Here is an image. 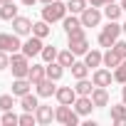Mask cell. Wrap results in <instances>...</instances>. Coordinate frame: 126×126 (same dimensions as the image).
Returning a JSON list of instances; mask_svg holds the SVG:
<instances>
[{"instance_id": "1", "label": "cell", "mask_w": 126, "mask_h": 126, "mask_svg": "<svg viewBox=\"0 0 126 126\" xmlns=\"http://www.w3.org/2000/svg\"><path fill=\"white\" fill-rule=\"evenodd\" d=\"M67 40H69V49L77 54H87L89 52V42H87V32H84V25L82 27H74L67 32Z\"/></svg>"}, {"instance_id": "2", "label": "cell", "mask_w": 126, "mask_h": 126, "mask_svg": "<svg viewBox=\"0 0 126 126\" xmlns=\"http://www.w3.org/2000/svg\"><path fill=\"white\" fill-rule=\"evenodd\" d=\"M69 10H67V3H59V0H52V3H47L45 8H42V20H47L49 25L52 22H59V20H64V15H67Z\"/></svg>"}, {"instance_id": "3", "label": "cell", "mask_w": 126, "mask_h": 126, "mask_svg": "<svg viewBox=\"0 0 126 126\" xmlns=\"http://www.w3.org/2000/svg\"><path fill=\"white\" fill-rule=\"evenodd\" d=\"M121 32H124V30H121V25H119L116 20H109V25L99 32V45H101V47H106V49H109V47H114V42L119 40V35H121Z\"/></svg>"}, {"instance_id": "4", "label": "cell", "mask_w": 126, "mask_h": 126, "mask_svg": "<svg viewBox=\"0 0 126 126\" xmlns=\"http://www.w3.org/2000/svg\"><path fill=\"white\" fill-rule=\"evenodd\" d=\"M54 121L64 124V126H77V124H79V114H77L69 104H59V106L54 109Z\"/></svg>"}, {"instance_id": "5", "label": "cell", "mask_w": 126, "mask_h": 126, "mask_svg": "<svg viewBox=\"0 0 126 126\" xmlns=\"http://www.w3.org/2000/svg\"><path fill=\"white\" fill-rule=\"evenodd\" d=\"M30 57L27 54H22V52H15L13 57H10V69H13V77H27V72H30V62H27Z\"/></svg>"}, {"instance_id": "6", "label": "cell", "mask_w": 126, "mask_h": 126, "mask_svg": "<svg viewBox=\"0 0 126 126\" xmlns=\"http://www.w3.org/2000/svg\"><path fill=\"white\" fill-rule=\"evenodd\" d=\"M0 49L3 52H10V54H15V52H20L22 49V42H20V35H10V32H0Z\"/></svg>"}, {"instance_id": "7", "label": "cell", "mask_w": 126, "mask_h": 126, "mask_svg": "<svg viewBox=\"0 0 126 126\" xmlns=\"http://www.w3.org/2000/svg\"><path fill=\"white\" fill-rule=\"evenodd\" d=\"M79 20H82V25H84V27H96V25L101 22V10H99V8H94V5H89V8L79 15Z\"/></svg>"}, {"instance_id": "8", "label": "cell", "mask_w": 126, "mask_h": 126, "mask_svg": "<svg viewBox=\"0 0 126 126\" xmlns=\"http://www.w3.org/2000/svg\"><path fill=\"white\" fill-rule=\"evenodd\" d=\"M54 96H57V101H59V104H69V106H72V104L77 101V96H79V94H77V89H74V87H57Z\"/></svg>"}, {"instance_id": "9", "label": "cell", "mask_w": 126, "mask_h": 126, "mask_svg": "<svg viewBox=\"0 0 126 126\" xmlns=\"http://www.w3.org/2000/svg\"><path fill=\"white\" fill-rule=\"evenodd\" d=\"M42 47H45V45H42V37H35V35H32L27 42H22V49H20V52L27 54V57H35V54H42Z\"/></svg>"}, {"instance_id": "10", "label": "cell", "mask_w": 126, "mask_h": 126, "mask_svg": "<svg viewBox=\"0 0 126 126\" xmlns=\"http://www.w3.org/2000/svg\"><path fill=\"white\" fill-rule=\"evenodd\" d=\"M111 79H114V74H111V69L106 67H96L94 69V74H92V82H94V87H109L111 84Z\"/></svg>"}, {"instance_id": "11", "label": "cell", "mask_w": 126, "mask_h": 126, "mask_svg": "<svg viewBox=\"0 0 126 126\" xmlns=\"http://www.w3.org/2000/svg\"><path fill=\"white\" fill-rule=\"evenodd\" d=\"M13 32H15V35H20V37L32 35V20H27V17L17 15V17L13 20Z\"/></svg>"}, {"instance_id": "12", "label": "cell", "mask_w": 126, "mask_h": 126, "mask_svg": "<svg viewBox=\"0 0 126 126\" xmlns=\"http://www.w3.org/2000/svg\"><path fill=\"white\" fill-rule=\"evenodd\" d=\"M72 106H74V111H77L79 116H87V114H92L94 101H92V96H77V101H74Z\"/></svg>"}, {"instance_id": "13", "label": "cell", "mask_w": 126, "mask_h": 126, "mask_svg": "<svg viewBox=\"0 0 126 126\" xmlns=\"http://www.w3.org/2000/svg\"><path fill=\"white\" fill-rule=\"evenodd\" d=\"M45 77H47V64H32V67H30V72H27V79L32 82V87H35V84H40Z\"/></svg>"}, {"instance_id": "14", "label": "cell", "mask_w": 126, "mask_h": 126, "mask_svg": "<svg viewBox=\"0 0 126 126\" xmlns=\"http://www.w3.org/2000/svg\"><path fill=\"white\" fill-rule=\"evenodd\" d=\"M30 87H32V82H30L27 77H15V82H13V94H15V96H25V94H30Z\"/></svg>"}, {"instance_id": "15", "label": "cell", "mask_w": 126, "mask_h": 126, "mask_svg": "<svg viewBox=\"0 0 126 126\" xmlns=\"http://www.w3.org/2000/svg\"><path fill=\"white\" fill-rule=\"evenodd\" d=\"M35 89H37V96H52V94L57 92L54 79H49V77H45L40 84H35Z\"/></svg>"}, {"instance_id": "16", "label": "cell", "mask_w": 126, "mask_h": 126, "mask_svg": "<svg viewBox=\"0 0 126 126\" xmlns=\"http://www.w3.org/2000/svg\"><path fill=\"white\" fill-rule=\"evenodd\" d=\"M35 116H37V124H52V119H54V111H52V106H47V104H40V106L35 109Z\"/></svg>"}, {"instance_id": "17", "label": "cell", "mask_w": 126, "mask_h": 126, "mask_svg": "<svg viewBox=\"0 0 126 126\" xmlns=\"http://www.w3.org/2000/svg\"><path fill=\"white\" fill-rule=\"evenodd\" d=\"M111 121H114L116 126H126V104H124V101L111 106Z\"/></svg>"}, {"instance_id": "18", "label": "cell", "mask_w": 126, "mask_h": 126, "mask_svg": "<svg viewBox=\"0 0 126 126\" xmlns=\"http://www.w3.org/2000/svg\"><path fill=\"white\" fill-rule=\"evenodd\" d=\"M84 62H87V67H89V69H92V67L96 69V67L104 64V54H101L99 49H89V52L84 54Z\"/></svg>"}, {"instance_id": "19", "label": "cell", "mask_w": 126, "mask_h": 126, "mask_svg": "<svg viewBox=\"0 0 126 126\" xmlns=\"http://www.w3.org/2000/svg\"><path fill=\"white\" fill-rule=\"evenodd\" d=\"M89 96H92L94 106H106V104H109V92H106V87H96Z\"/></svg>"}, {"instance_id": "20", "label": "cell", "mask_w": 126, "mask_h": 126, "mask_svg": "<svg viewBox=\"0 0 126 126\" xmlns=\"http://www.w3.org/2000/svg\"><path fill=\"white\" fill-rule=\"evenodd\" d=\"M17 17V5H15V0H13V3H3V5H0V20H15Z\"/></svg>"}, {"instance_id": "21", "label": "cell", "mask_w": 126, "mask_h": 126, "mask_svg": "<svg viewBox=\"0 0 126 126\" xmlns=\"http://www.w3.org/2000/svg\"><path fill=\"white\" fill-rule=\"evenodd\" d=\"M121 64V57L116 54V49L114 47H109L106 52H104V67H109V69H116Z\"/></svg>"}, {"instance_id": "22", "label": "cell", "mask_w": 126, "mask_h": 126, "mask_svg": "<svg viewBox=\"0 0 126 126\" xmlns=\"http://www.w3.org/2000/svg\"><path fill=\"white\" fill-rule=\"evenodd\" d=\"M49 32H52V27H49L47 20H37V22H32V35H35V37H42V40H45Z\"/></svg>"}, {"instance_id": "23", "label": "cell", "mask_w": 126, "mask_h": 126, "mask_svg": "<svg viewBox=\"0 0 126 126\" xmlns=\"http://www.w3.org/2000/svg\"><path fill=\"white\" fill-rule=\"evenodd\" d=\"M62 74H64V67H62L57 59H54V62H47V77H49V79L59 82V79H62Z\"/></svg>"}, {"instance_id": "24", "label": "cell", "mask_w": 126, "mask_h": 126, "mask_svg": "<svg viewBox=\"0 0 126 126\" xmlns=\"http://www.w3.org/2000/svg\"><path fill=\"white\" fill-rule=\"evenodd\" d=\"M92 87H94V82H89L87 77H84V79H77V84H74V89H77V94H79V96H89V94L94 92Z\"/></svg>"}, {"instance_id": "25", "label": "cell", "mask_w": 126, "mask_h": 126, "mask_svg": "<svg viewBox=\"0 0 126 126\" xmlns=\"http://www.w3.org/2000/svg\"><path fill=\"white\" fill-rule=\"evenodd\" d=\"M20 106H22V111H35L40 106V101L35 94H25V96H20Z\"/></svg>"}, {"instance_id": "26", "label": "cell", "mask_w": 126, "mask_h": 126, "mask_svg": "<svg viewBox=\"0 0 126 126\" xmlns=\"http://www.w3.org/2000/svg\"><path fill=\"white\" fill-rule=\"evenodd\" d=\"M69 69H72V77H74V79H84V77L89 74V67H87V62H74V64H72Z\"/></svg>"}, {"instance_id": "27", "label": "cell", "mask_w": 126, "mask_h": 126, "mask_svg": "<svg viewBox=\"0 0 126 126\" xmlns=\"http://www.w3.org/2000/svg\"><path fill=\"white\" fill-rule=\"evenodd\" d=\"M121 13H124V8H119L116 3L104 5V15H106V20H119V17H121Z\"/></svg>"}, {"instance_id": "28", "label": "cell", "mask_w": 126, "mask_h": 126, "mask_svg": "<svg viewBox=\"0 0 126 126\" xmlns=\"http://www.w3.org/2000/svg\"><path fill=\"white\" fill-rule=\"evenodd\" d=\"M57 62H59L62 67H72V64H74V52H72V49L59 52V54H57Z\"/></svg>"}, {"instance_id": "29", "label": "cell", "mask_w": 126, "mask_h": 126, "mask_svg": "<svg viewBox=\"0 0 126 126\" xmlns=\"http://www.w3.org/2000/svg\"><path fill=\"white\" fill-rule=\"evenodd\" d=\"M67 10L74 13V15H82V13L87 10V0H69V3H67Z\"/></svg>"}, {"instance_id": "30", "label": "cell", "mask_w": 126, "mask_h": 126, "mask_svg": "<svg viewBox=\"0 0 126 126\" xmlns=\"http://www.w3.org/2000/svg\"><path fill=\"white\" fill-rule=\"evenodd\" d=\"M114 82H119V84H126V59H121V64L114 69Z\"/></svg>"}, {"instance_id": "31", "label": "cell", "mask_w": 126, "mask_h": 126, "mask_svg": "<svg viewBox=\"0 0 126 126\" xmlns=\"http://www.w3.org/2000/svg\"><path fill=\"white\" fill-rule=\"evenodd\" d=\"M0 121H3V126H15V124H20V116L10 109V111H3V119Z\"/></svg>"}, {"instance_id": "32", "label": "cell", "mask_w": 126, "mask_h": 126, "mask_svg": "<svg viewBox=\"0 0 126 126\" xmlns=\"http://www.w3.org/2000/svg\"><path fill=\"white\" fill-rule=\"evenodd\" d=\"M13 96L15 94H3V96H0V111H10L13 109V104H15Z\"/></svg>"}, {"instance_id": "33", "label": "cell", "mask_w": 126, "mask_h": 126, "mask_svg": "<svg viewBox=\"0 0 126 126\" xmlns=\"http://www.w3.org/2000/svg\"><path fill=\"white\" fill-rule=\"evenodd\" d=\"M57 54H59L57 47H42V59H45V62H54Z\"/></svg>"}, {"instance_id": "34", "label": "cell", "mask_w": 126, "mask_h": 126, "mask_svg": "<svg viewBox=\"0 0 126 126\" xmlns=\"http://www.w3.org/2000/svg\"><path fill=\"white\" fill-rule=\"evenodd\" d=\"M32 124H37V116H35V111H25V114L20 116V126H32Z\"/></svg>"}, {"instance_id": "35", "label": "cell", "mask_w": 126, "mask_h": 126, "mask_svg": "<svg viewBox=\"0 0 126 126\" xmlns=\"http://www.w3.org/2000/svg\"><path fill=\"white\" fill-rule=\"evenodd\" d=\"M114 49H116V54H119L121 59H126V42H124V40H116V42H114Z\"/></svg>"}, {"instance_id": "36", "label": "cell", "mask_w": 126, "mask_h": 126, "mask_svg": "<svg viewBox=\"0 0 126 126\" xmlns=\"http://www.w3.org/2000/svg\"><path fill=\"white\" fill-rule=\"evenodd\" d=\"M0 69H10V52L0 49Z\"/></svg>"}, {"instance_id": "37", "label": "cell", "mask_w": 126, "mask_h": 126, "mask_svg": "<svg viewBox=\"0 0 126 126\" xmlns=\"http://www.w3.org/2000/svg\"><path fill=\"white\" fill-rule=\"evenodd\" d=\"M89 3H92L94 8H104V5H109V3H114V0H89Z\"/></svg>"}, {"instance_id": "38", "label": "cell", "mask_w": 126, "mask_h": 126, "mask_svg": "<svg viewBox=\"0 0 126 126\" xmlns=\"http://www.w3.org/2000/svg\"><path fill=\"white\" fill-rule=\"evenodd\" d=\"M121 101L126 104V84H124V89H121Z\"/></svg>"}, {"instance_id": "39", "label": "cell", "mask_w": 126, "mask_h": 126, "mask_svg": "<svg viewBox=\"0 0 126 126\" xmlns=\"http://www.w3.org/2000/svg\"><path fill=\"white\" fill-rule=\"evenodd\" d=\"M35 3H37V0H22V5H27V8H30V5H35Z\"/></svg>"}, {"instance_id": "40", "label": "cell", "mask_w": 126, "mask_h": 126, "mask_svg": "<svg viewBox=\"0 0 126 126\" xmlns=\"http://www.w3.org/2000/svg\"><path fill=\"white\" fill-rule=\"evenodd\" d=\"M121 30H124V35H126V22H124V25H121Z\"/></svg>"}, {"instance_id": "41", "label": "cell", "mask_w": 126, "mask_h": 126, "mask_svg": "<svg viewBox=\"0 0 126 126\" xmlns=\"http://www.w3.org/2000/svg\"><path fill=\"white\" fill-rule=\"evenodd\" d=\"M40 3H45V5H47V3H52V0H40Z\"/></svg>"}, {"instance_id": "42", "label": "cell", "mask_w": 126, "mask_h": 126, "mask_svg": "<svg viewBox=\"0 0 126 126\" xmlns=\"http://www.w3.org/2000/svg\"><path fill=\"white\" fill-rule=\"evenodd\" d=\"M121 8H124V13H126V0H124V5H121Z\"/></svg>"}, {"instance_id": "43", "label": "cell", "mask_w": 126, "mask_h": 126, "mask_svg": "<svg viewBox=\"0 0 126 126\" xmlns=\"http://www.w3.org/2000/svg\"><path fill=\"white\" fill-rule=\"evenodd\" d=\"M0 3H13V0H0Z\"/></svg>"}, {"instance_id": "44", "label": "cell", "mask_w": 126, "mask_h": 126, "mask_svg": "<svg viewBox=\"0 0 126 126\" xmlns=\"http://www.w3.org/2000/svg\"><path fill=\"white\" fill-rule=\"evenodd\" d=\"M0 5H3V3H0Z\"/></svg>"}]
</instances>
